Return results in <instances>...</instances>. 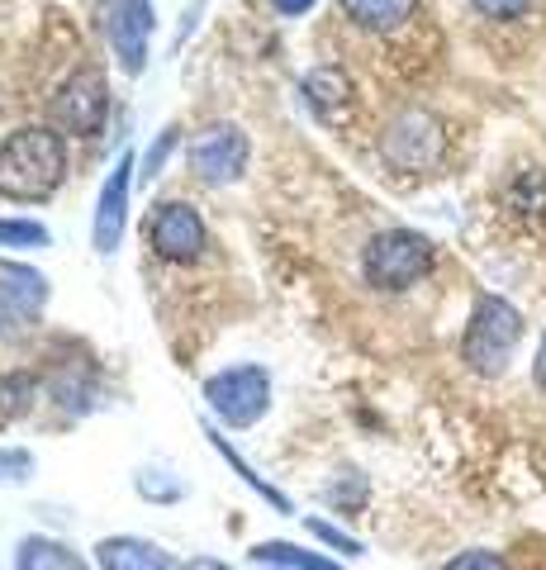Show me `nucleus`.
<instances>
[{
  "label": "nucleus",
  "mask_w": 546,
  "mask_h": 570,
  "mask_svg": "<svg viewBox=\"0 0 546 570\" xmlns=\"http://www.w3.org/2000/svg\"><path fill=\"white\" fill-rule=\"evenodd\" d=\"M67 176V142L52 129H14L0 142V195L6 200H48Z\"/></svg>",
  "instance_id": "f257e3e1"
},
{
  "label": "nucleus",
  "mask_w": 546,
  "mask_h": 570,
  "mask_svg": "<svg viewBox=\"0 0 546 570\" xmlns=\"http://www.w3.org/2000/svg\"><path fill=\"white\" fill-rule=\"evenodd\" d=\"M523 343V314L499 295H480L470 309V324L461 337V356L475 376H504Z\"/></svg>",
  "instance_id": "f03ea898"
},
{
  "label": "nucleus",
  "mask_w": 546,
  "mask_h": 570,
  "mask_svg": "<svg viewBox=\"0 0 546 570\" xmlns=\"http://www.w3.org/2000/svg\"><path fill=\"white\" fill-rule=\"evenodd\" d=\"M361 272L376 291H409L423 276L433 272V243L414 234V228H385L366 243V257H361Z\"/></svg>",
  "instance_id": "7ed1b4c3"
},
{
  "label": "nucleus",
  "mask_w": 546,
  "mask_h": 570,
  "mask_svg": "<svg viewBox=\"0 0 546 570\" xmlns=\"http://www.w3.org/2000/svg\"><path fill=\"white\" fill-rule=\"evenodd\" d=\"M205 400L228 428H252L271 409V376L261 366H228L205 381Z\"/></svg>",
  "instance_id": "20e7f679"
},
{
  "label": "nucleus",
  "mask_w": 546,
  "mask_h": 570,
  "mask_svg": "<svg viewBox=\"0 0 546 570\" xmlns=\"http://www.w3.org/2000/svg\"><path fill=\"white\" fill-rule=\"evenodd\" d=\"M443 148H447L443 124H437L428 110H399L380 134L385 163L399 167V171H428L437 157H443Z\"/></svg>",
  "instance_id": "39448f33"
},
{
  "label": "nucleus",
  "mask_w": 546,
  "mask_h": 570,
  "mask_svg": "<svg viewBox=\"0 0 546 570\" xmlns=\"http://www.w3.org/2000/svg\"><path fill=\"white\" fill-rule=\"evenodd\" d=\"M105 115H110V86H105V77L96 67L67 77L58 86V96H52V124L67 129V134L96 138L105 129Z\"/></svg>",
  "instance_id": "423d86ee"
},
{
  "label": "nucleus",
  "mask_w": 546,
  "mask_h": 570,
  "mask_svg": "<svg viewBox=\"0 0 546 570\" xmlns=\"http://www.w3.org/2000/svg\"><path fill=\"white\" fill-rule=\"evenodd\" d=\"M48 299V281L20 262L0 266V343H20L39 324V309Z\"/></svg>",
  "instance_id": "0eeeda50"
},
{
  "label": "nucleus",
  "mask_w": 546,
  "mask_h": 570,
  "mask_svg": "<svg viewBox=\"0 0 546 570\" xmlns=\"http://www.w3.org/2000/svg\"><path fill=\"white\" fill-rule=\"evenodd\" d=\"M248 153H252V142L238 124H209V129L196 134V142H190V167H196L200 181L228 186L248 171Z\"/></svg>",
  "instance_id": "6e6552de"
},
{
  "label": "nucleus",
  "mask_w": 546,
  "mask_h": 570,
  "mask_svg": "<svg viewBox=\"0 0 546 570\" xmlns=\"http://www.w3.org/2000/svg\"><path fill=\"white\" fill-rule=\"evenodd\" d=\"M148 243L162 262H190L205 253V219L196 214V205L186 200H167L157 205L152 224H148Z\"/></svg>",
  "instance_id": "1a4fd4ad"
},
{
  "label": "nucleus",
  "mask_w": 546,
  "mask_h": 570,
  "mask_svg": "<svg viewBox=\"0 0 546 570\" xmlns=\"http://www.w3.org/2000/svg\"><path fill=\"white\" fill-rule=\"evenodd\" d=\"M105 33H110V48L119 52V62L129 71H143L148 39H152V6L148 0H115L105 10Z\"/></svg>",
  "instance_id": "9d476101"
},
{
  "label": "nucleus",
  "mask_w": 546,
  "mask_h": 570,
  "mask_svg": "<svg viewBox=\"0 0 546 570\" xmlns=\"http://www.w3.org/2000/svg\"><path fill=\"white\" fill-rule=\"evenodd\" d=\"M129 181H133V153H119V163H115L110 176H105V190H100V205H96V228H91L96 253H115L119 238H125Z\"/></svg>",
  "instance_id": "9b49d317"
},
{
  "label": "nucleus",
  "mask_w": 546,
  "mask_h": 570,
  "mask_svg": "<svg viewBox=\"0 0 546 570\" xmlns=\"http://www.w3.org/2000/svg\"><path fill=\"white\" fill-rule=\"evenodd\" d=\"M96 566L100 570H176L167 551L143 538H105L96 547Z\"/></svg>",
  "instance_id": "f8f14e48"
},
{
  "label": "nucleus",
  "mask_w": 546,
  "mask_h": 570,
  "mask_svg": "<svg viewBox=\"0 0 546 570\" xmlns=\"http://www.w3.org/2000/svg\"><path fill=\"white\" fill-rule=\"evenodd\" d=\"M14 570H91L58 538H24L14 547Z\"/></svg>",
  "instance_id": "ddd939ff"
},
{
  "label": "nucleus",
  "mask_w": 546,
  "mask_h": 570,
  "mask_svg": "<svg viewBox=\"0 0 546 570\" xmlns=\"http://www.w3.org/2000/svg\"><path fill=\"white\" fill-rule=\"evenodd\" d=\"M414 10H418V0H343L347 20H357L361 29H376V33L399 29Z\"/></svg>",
  "instance_id": "4468645a"
},
{
  "label": "nucleus",
  "mask_w": 546,
  "mask_h": 570,
  "mask_svg": "<svg viewBox=\"0 0 546 570\" xmlns=\"http://www.w3.org/2000/svg\"><path fill=\"white\" fill-rule=\"evenodd\" d=\"M252 561L276 566V570H343L332 557H319V551H305V547H295V542H257L252 547Z\"/></svg>",
  "instance_id": "2eb2a0df"
},
{
  "label": "nucleus",
  "mask_w": 546,
  "mask_h": 570,
  "mask_svg": "<svg viewBox=\"0 0 546 570\" xmlns=\"http://www.w3.org/2000/svg\"><path fill=\"white\" fill-rule=\"evenodd\" d=\"M29 404H33V376H24V371L0 376V428H10L20 414H29Z\"/></svg>",
  "instance_id": "dca6fc26"
},
{
  "label": "nucleus",
  "mask_w": 546,
  "mask_h": 570,
  "mask_svg": "<svg viewBox=\"0 0 546 570\" xmlns=\"http://www.w3.org/2000/svg\"><path fill=\"white\" fill-rule=\"evenodd\" d=\"M305 96L319 105V110H332V105H343L351 96V86H347L343 71L319 67V71H309V77H305Z\"/></svg>",
  "instance_id": "f3484780"
},
{
  "label": "nucleus",
  "mask_w": 546,
  "mask_h": 570,
  "mask_svg": "<svg viewBox=\"0 0 546 570\" xmlns=\"http://www.w3.org/2000/svg\"><path fill=\"white\" fill-rule=\"evenodd\" d=\"M209 442H215V448H219V452H224V456H228V461H234V471H238V475H242V480H248V485H252V490H257V494H261V499H267V504H276V509H280V513H286V509H290V504H286V499H280V494H276V490H271V485H267V480H261V475H257V471H252V466H248V461H242V456H238V452H234V448H228V442H224V438H219V433H215V428H209Z\"/></svg>",
  "instance_id": "a211bd4d"
},
{
  "label": "nucleus",
  "mask_w": 546,
  "mask_h": 570,
  "mask_svg": "<svg viewBox=\"0 0 546 570\" xmlns=\"http://www.w3.org/2000/svg\"><path fill=\"white\" fill-rule=\"evenodd\" d=\"M0 243L6 247H48V228L39 219H0Z\"/></svg>",
  "instance_id": "6ab92c4d"
},
{
  "label": "nucleus",
  "mask_w": 546,
  "mask_h": 570,
  "mask_svg": "<svg viewBox=\"0 0 546 570\" xmlns=\"http://www.w3.org/2000/svg\"><path fill=\"white\" fill-rule=\"evenodd\" d=\"M29 475H33V452H24V448H6V452H0V490L24 485Z\"/></svg>",
  "instance_id": "aec40b11"
},
{
  "label": "nucleus",
  "mask_w": 546,
  "mask_h": 570,
  "mask_svg": "<svg viewBox=\"0 0 546 570\" xmlns=\"http://www.w3.org/2000/svg\"><path fill=\"white\" fill-rule=\"evenodd\" d=\"M162 475H167V471H143V475L133 480L138 494H143V499H162V504H167V499H181V494H186L181 480H162Z\"/></svg>",
  "instance_id": "412c9836"
},
{
  "label": "nucleus",
  "mask_w": 546,
  "mask_h": 570,
  "mask_svg": "<svg viewBox=\"0 0 546 570\" xmlns=\"http://www.w3.org/2000/svg\"><path fill=\"white\" fill-rule=\"evenodd\" d=\"M309 532H314V538H319L324 547L343 551V557H361V542H357V538H347L343 528H332V523H324V519H309Z\"/></svg>",
  "instance_id": "4be33fe9"
},
{
  "label": "nucleus",
  "mask_w": 546,
  "mask_h": 570,
  "mask_svg": "<svg viewBox=\"0 0 546 570\" xmlns=\"http://www.w3.org/2000/svg\"><path fill=\"white\" fill-rule=\"evenodd\" d=\"M443 570H508V566H504L499 551H480V547H475V551H461V557H451Z\"/></svg>",
  "instance_id": "5701e85b"
},
{
  "label": "nucleus",
  "mask_w": 546,
  "mask_h": 570,
  "mask_svg": "<svg viewBox=\"0 0 546 570\" xmlns=\"http://www.w3.org/2000/svg\"><path fill=\"white\" fill-rule=\"evenodd\" d=\"M475 10L485 14V20H518V14L533 6V0H470Z\"/></svg>",
  "instance_id": "b1692460"
},
{
  "label": "nucleus",
  "mask_w": 546,
  "mask_h": 570,
  "mask_svg": "<svg viewBox=\"0 0 546 570\" xmlns=\"http://www.w3.org/2000/svg\"><path fill=\"white\" fill-rule=\"evenodd\" d=\"M171 142H176V129L157 134V142H152V148H148V157H143V181H152V176H157V167H162V157L171 153Z\"/></svg>",
  "instance_id": "393cba45"
},
{
  "label": "nucleus",
  "mask_w": 546,
  "mask_h": 570,
  "mask_svg": "<svg viewBox=\"0 0 546 570\" xmlns=\"http://www.w3.org/2000/svg\"><path fill=\"white\" fill-rule=\"evenodd\" d=\"M276 10L280 14H305V10H314V0H276Z\"/></svg>",
  "instance_id": "a878e982"
},
{
  "label": "nucleus",
  "mask_w": 546,
  "mask_h": 570,
  "mask_svg": "<svg viewBox=\"0 0 546 570\" xmlns=\"http://www.w3.org/2000/svg\"><path fill=\"white\" fill-rule=\"evenodd\" d=\"M533 376H537V385L546 390V333H542V347H537V362H533Z\"/></svg>",
  "instance_id": "bb28decb"
},
{
  "label": "nucleus",
  "mask_w": 546,
  "mask_h": 570,
  "mask_svg": "<svg viewBox=\"0 0 546 570\" xmlns=\"http://www.w3.org/2000/svg\"><path fill=\"white\" fill-rule=\"evenodd\" d=\"M181 570H228L224 561H215V557H196V561H186Z\"/></svg>",
  "instance_id": "cd10ccee"
}]
</instances>
